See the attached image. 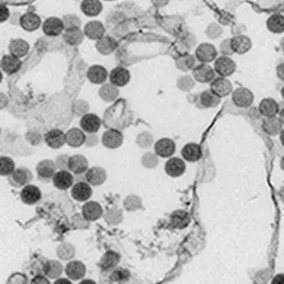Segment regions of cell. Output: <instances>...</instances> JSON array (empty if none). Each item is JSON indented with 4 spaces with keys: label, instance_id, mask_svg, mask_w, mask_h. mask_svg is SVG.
<instances>
[{
    "label": "cell",
    "instance_id": "obj_51",
    "mask_svg": "<svg viewBox=\"0 0 284 284\" xmlns=\"http://www.w3.org/2000/svg\"><path fill=\"white\" fill-rule=\"evenodd\" d=\"M60 283H62V284H70L72 282H70L68 279H64V278L58 279V280L55 282V284H60Z\"/></svg>",
    "mask_w": 284,
    "mask_h": 284
},
{
    "label": "cell",
    "instance_id": "obj_3",
    "mask_svg": "<svg viewBox=\"0 0 284 284\" xmlns=\"http://www.w3.org/2000/svg\"><path fill=\"white\" fill-rule=\"evenodd\" d=\"M192 75L195 81L198 83L207 84L211 83L212 80L215 78V70L208 63H201L193 67Z\"/></svg>",
    "mask_w": 284,
    "mask_h": 284
},
{
    "label": "cell",
    "instance_id": "obj_21",
    "mask_svg": "<svg viewBox=\"0 0 284 284\" xmlns=\"http://www.w3.org/2000/svg\"><path fill=\"white\" fill-rule=\"evenodd\" d=\"M86 181L92 186H99L107 180V173L103 168L92 167L86 171Z\"/></svg>",
    "mask_w": 284,
    "mask_h": 284
},
{
    "label": "cell",
    "instance_id": "obj_12",
    "mask_svg": "<svg viewBox=\"0 0 284 284\" xmlns=\"http://www.w3.org/2000/svg\"><path fill=\"white\" fill-rule=\"evenodd\" d=\"M22 66V61L20 58L10 54L5 55L2 60H0V67L4 70V72L8 75H14L18 73Z\"/></svg>",
    "mask_w": 284,
    "mask_h": 284
},
{
    "label": "cell",
    "instance_id": "obj_18",
    "mask_svg": "<svg viewBox=\"0 0 284 284\" xmlns=\"http://www.w3.org/2000/svg\"><path fill=\"white\" fill-rule=\"evenodd\" d=\"M108 70L106 69V67H104L103 65H92L89 67L88 72H87V77L88 80L95 85H100L104 84L107 80H108Z\"/></svg>",
    "mask_w": 284,
    "mask_h": 284
},
{
    "label": "cell",
    "instance_id": "obj_6",
    "mask_svg": "<svg viewBox=\"0 0 284 284\" xmlns=\"http://www.w3.org/2000/svg\"><path fill=\"white\" fill-rule=\"evenodd\" d=\"M213 93L216 94L218 97H226L230 95L233 91V85L230 80L224 77L214 78L211 82V89Z\"/></svg>",
    "mask_w": 284,
    "mask_h": 284
},
{
    "label": "cell",
    "instance_id": "obj_28",
    "mask_svg": "<svg viewBox=\"0 0 284 284\" xmlns=\"http://www.w3.org/2000/svg\"><path fill=\"white\" fill-rule=\"evenodd\" d=\"M20 25L26 31L31 32V31H35L36 29H38L40 27L42 20L38 15H36L34 13H27L21 17Z\"/></svg>",
    "mask_w": 284,
    "mask_h": 284
},
{
    "label": "cell",
    "instance_id": "obj_22",
    "mask_svg": "<svg viewBox=\"0 0 284 284\" xmlns=\"http://www.w3.org/2000/svg\"><path fill=\"white\" fill-rule=\"evenodd\" d=\"M65 274L69 279L74 281L82 279L86 274V267L83 262L79 260L70 261L65 267Z\"/></svg>",
    "mask_w": 284,
    "mask_h": 284
},
{
    "label": "cell",
    "instance_id": "obj_19",
    "mask_svg": "<svg viewBox=\"0 0 284 284\" xmlns=\"http://www.w3.org/2000/svg\"><path fill=\"white\" fill-rule=\"evenodd\" d=\"M83 131L88 133H95L102 126L100 118L95 114H85L80 121Z\"/></svg>",
    "mask_w": 284,
    "mask_h": 284
},
{
    "label": "cell",
    "instance_id": "obj_35",
    "mask_svg": "<svg viewBox=\"0 0 284 284\" xmlns=\"http://www.w3.org/2000/svg\"><path fill=\"white\" fill-rule=\"evenodd\" d=\"M29 44L22 38L13 39L9 46L10 53L18 58L26 56L29 52Z\"/></svg>",
    "mask_w": 284,
    "mask_h": 284
},
{
    "label": "cell",
    "instance_id": "obj_24",
    "mask_svg": "<svg viewBox=\"0 0 284 284\" xmlns=\"http://www.w3.org/2000/svg\"><path fill=\"white\" fill-rule=\"evenodd\" d=\"M72 196L77 201H87L92 196V189L90 184L86 182H79L72 188Z\"/></svg>",
    "mask_w": 284,
    "mask_h": 284
},
{
    "label": "cell",
    "instance_id": "obj_37",
    "mask_svg": "<svg viewBox=\"0 0 284 284\" xmlns=\"http://www.w3.org/2000/svg\"><path fill=\"white\" fill-rule=\"evenodd\" d=\"M262 128H263V130L268 134H270V135H276L278 132L282 131V128H283L282 120H280L276 116L269 117V118H267L263 121Z\"/></svg>",
    "mask_w": 284,
    "mask_h": 284
},
{
    "label": "cell",
    "instance_id": "obj_39",
    "mask_svg": "<svg viewBox=\"0 0 284 284\" xmlns=\"http://www.w3.org/2000/svg\"><path fill=\"white\" fill-rule=\"evenodd\" d=\"M119 95V90H118V87H116L115 85L113 84H105L100 90H99V96L105 100V102H108V103H111V102H114Z\"/></svg>",
    "mask_w": 284,
    "mask_h": 284
},
{
    "label": "cell",
    "instance_id": "obj_53",
    "mask_svg": "<svg viewBox=\"0 0 284 284\" xmlns=\"http://www.w3.org/2000/svg\"><path fill=\"white\" fill-rule=\"evenodd\" d=\"M0 132H2V129H0Z\"/></svg>",
    "mask_w": 284,
    "mask_h": 284
},
{
    "label": "cell",
    "instance_id": "obj_30",
    "mask_svg": "<svg viewBox=\"0 0 284 284\" xmlns=\"http://www.w3.org/2000/svg\"><path fill=\"white\" fill-rule=\"evenodd\" d=\"M258 111L261 116H265L266 118L276 116L279 112V105L277 102L273 98H263L259 106H258Z\"/></svg>",
    "mask_w": 284,
    "mask_h": 284
},
{
    "label": "cell",
    "instance_id": "obj_47",
    "mask_svg": "<svg viewBox=\"0 0 284 284\" xmlns=\"http://www.w3.org/2000/svg\"><path fill=\"white\" fill-rule=\"evenodd\" d=\"M10 18V10L4 6L0 5V23L6 22Z\"/></svg>",
    "mask_w": 284,
    "mask_h": 284
},
{
    "label": "cell",
    "instance_id": "obj_1",
    "mask_svg": "<svg viewBox=\"0 0 284 284\" xmlns=\"http://www.w3.org/2000/svg\"><path fill=\"white\" fill-rule=\"evenodd\" d=\"M33 179L31 171L25 167L15 169V171L9 176V182L16 188L24 187L29 184Z\"/></svg>",
    "mask_w": 284,
    "mask_h": 284
},
{
    "label": "cell",
    "instance_id": "obj_10",
    "mask_svg": "<svg viewBox=\"0 0 284 284\" xmlns=\"http://www.w3.org/2000/svg\"><path fill=\"white\" fill-rule=\"evenodd\" d=\"M102 143L109 149L119 148L123 143V134L119 130L109 129L103 134Z\"/></svg>",
    "mask_w": 284,
    "mask_h": 284
},
{
    "label": "cell",
    "instance_id": "obj_41",
    "mask_svg": "<svg viewBox=\"0 0 284 284\" xmlns=\"http://www.w3.org/2000/svg\"><path fill=\"white\" fill-rule=\"evenodd\" d=\"M16 169L14 160L8 156L0 157V176L9 177Z\"/></svg>",
    "mask_w": 284,
    "mask_h": 284
},
{
    "label": "cell",
    "instance_id": "obj_38",
    "mask_svg": "<svg viewBox=\"0 0 284 284\" xmlns=\"http://www.w3.org/2000/svg\"><path fill=\"white\" fill-rule=\"evenodd\" d=\"M199 104L204 108H215L220 104V97L213 93L211 90H206L199 95Z\"/></svg>",
    "mask_w": 284,
    "mask_h": 284
},
{
    "label": "cell",
    "instance_id": "obj_50",
    "mask_svg": "<svg viewBox=\"0 0 284 284\" xmlns=\"http://www.w3.org/2000/svg\"><path fill=\"white\" fill-rule=\"evenodd\" d=\"M8 104V98L5 94L0 93V109H3L4 107H6Z\"/></svg>",
    "mask_w": 284,
    "mask_h": 284
},
{
    "label": "cell",
    "instance_id": "obj_7",
    "mask_svg": "<svg viewBox=\"0 0 284 284\" xmlns=\"http://www.w3.org/2000/svg\"><path fill=\"white\" fill-rule=\"evenodd\" d=\"M111 84L116 87H124L130 81V73L124 66H117L109 74Z\"/></svg>",
    "mask_w": 284,
    "mask_h": 284
},
{
    "label": "cell",
    "instance_id": "obj_17",
    "mask_svg": "<svg viewBox=\"0 0 284 284\" xmlns=\"http://www.w3.org/2000/svg\"><path fill=\"white\" fill-rule=\"evenodd\" d=\"M103 208L97 201H88L82 208V215L88 221L98 220L103 216Z\"/></svg>",
    "mask_w": 284,
    "mask_h": 284
},
{
    "label": "cell",
    "instance_id": "obj_36",
    "mask_svg": "<svg viewBox=\"0 0 284 284\" xmlns=\"http://www.w3.org/2000/svg\"><path fill=\"white\" fill-rule=\"evenodd\" d=\"M267 28L273 33H283L284 31V18L280 14H274L270 16L266 22Z\"/></svg>",
    "mask_w": 284,
    "mask_h": 284
},
{
    "label": "cell",
    "instance_id": "obj_44",
    "mask_svg": "<svg viewBox=\"0 0 284 284\" xmlns=\"http://www.w3.org/2000/svg\"><path fill=\"white\" fill-rule=\"evenodd\" d=\"M176 64H177L179 69H182V70H184V72H187V70H189L193 67L194 59L191 55H186V56H183V57L179 58L176 61Z\"/></svg>",
    "mask_w": 284,
    "mask_h": 284
},
{
    "label": "cell",
    "instance_id": "obj_2",
    "mask_svg": "<svg viewBox=\"0 0 284 284\" xmlns=\"http://www.w3.org/2000/svg\"><path fill=\"white\" fill-rule=\"evenodd\" d=\"M214 70L220 77L227 78L232 76L236 72V62L229 56H221L214 60Z\"/></svg>",
    "mask_w": 284,
    "mask_h": 284
},
{
    "label": "cell",
    "instance_id": "obj_45",
    "mask_svg": "<svg viewBox=\"0 0 284 284\" xmlns=\"http://www.w3.org/2000/svg\"><path fill=\"white\" fill-rule=\"evenodd\" d=\"M206 35L212 39H214V38H217L221 35L222 33V28L221 26H219L218 24L216 23H212L210 24L207 29H206Z\"/></svg>",
    "mask_w": 284,
    "mask_h": 284
},
{
    "label": "cell",
    "instance_id": "obj_32",
    "mask_svg": "<svg viewBox=\"0 0 284 284\" xmlns=\"http://www.w3.org/2000/svg\"><path fill=\"white\" fill-rule=\"evenodd\" d=\"M81 11L87 17H96L103 11V4L99 0H83Z\"/></svg>",
    "mask_w": 284,
    "mask_h": 284
},
{
    "label": "cell",
    "instance_id": "obj_8",
    "mask_svg": "<svg viewBox=\"0 0 284 284\" xmlns=\"http://www.w3.org/2000/svg\"><path fill=\"white\" fill-rule=\"evenodd\" d=\"M154 150L157 156L163 158H168L173 156L174 153L176 152V144L173 139L164 137L156 141Z\"/></svg>",
    "mask_w": 284,
    "mask_h": 284
},
{
    "label": "cell",
    "instance_id": "obj_46",
    "mask_svg": "<svg viewBox=\"0 0 284 284\" xmlns=\"http://www.w3.org/2000/svg\"><path fill=\"white\" fill-rule=\"evenodd\" d=\"M220 51L224 54V56H229L232 55L234 52L231 48V44H230V39H225L221 44H220Z\"/></svg>",
    "mask_w": 284,
    "mask_h": 284
},
{
    "label": "cell",
    "instance_id": "obj_48",
    "mask_svg": "<svg viewBox=\"0 0 284 284\" xmlns=\"http://www.w3.org/2000/svg\"><path fill=\"white\" fill-rule=\"evenodd\" d=\"M151 3L157 8H164L170 3V0H151Z\"/></svg>",
    "mask_w": 284,
    "mask_h": 284
},
{
    "label": "cell",
    "instance_id": "obj_52",
    "mask_svg": "<svg viewBox=\"0 0 284 284\" xmlns=\"http://www.w3.org/2000/svg\"><path fill=\"white\" fill-rule=\"evenodd\" d=\"M3 79H4V76H3V73H2V72H0V83H2V81H3Z\"/></svg>",
    "mask_w": 284,
    "mask_h": 284
},
{
    "label": "cell",
    "instance_id": "obj_9",
    "mask_svg": "<svg viewBox=\"0 0 284 284\" xmlns=\"http://www.w3.org/2000/svg\"><path fill=\"white\" fill-rule=\"evenodd\" d=\"M43 31L47 36H59L64 31V25L61 19L50 17L43 23Z\"/></svg>",
    "mask_w": 284,
    "mask_h": 284
},
{
    "label": "cell",
    "instance_id": "obj_31",
    "mask_svg": "<svg viewBox=\"0 0 284 284\" xmlns=\"http://www.w3.org/2000/svg\"><path fill=\"white\" fill-rule=\"evenodd\" d=\"M191 221L189 213L184 210H177L171 215V224L175 229H185Z\"/></svg>",
    "mask_w": 284,
    "mask_h": 284
},
{
    "label": "cell",
    "instance_id": "obj_4",
    "mask_svg": "<svg viewBox=\"0 0 284 284\" xmlns=\"http://www.w3.org/2000/svg\"><path fill=\"white\" fill-rule=\"evenodd\" d=\"M195 57L201 63H210L217 58V50L212 44L202 43L196 48Z\"/></svg>",
    "mask_w": 284,
    "mask_h": 284
},
{
    "label": "cell",
    "instance_id": "obj_15",
    "mask_svg": "<svg viewBox=\"0 0 284 284\" xmlns=\"http://www.w3.org/2000/svg\"><path fill=\"white\" fill-rule=\"evenodd\" d=\"M230 44H231V48L233 50L234 53L243 55L246 54L247 52L250 51L251 47H252V43L251 39L243 34H238L235 35L232 39H230Z\"/></svg>",
    "mask_w": 284,
    "mask_h": 284
},
{
    "label": "cell",
    "instance_id": "obj_33",
    "mask_svg": "<svg viewBox=\"0 0 284 284\" xmlns=\"http://www.w3.org/2000/svg\"><path fill=\"white\" fill-rule=\"evenodd\" d=\"M84 32L80 28H69L65 29L63 33V39L66 44L70 46H79L84 40Z\"/></svg>",
    "mask_w": 284,
    "mask_h": 284
},
{
    "label": "cell",
    "instance_id": "obj_49",
    "mask_svg": "<svg viewBox=\"0 0 284 284\" xmlns=\"http://www.w3.org/2000/svg\"><path fill=\"white\" fill-rule=\"evenodd\" d=\"M31 283H49L48 279L45 278L44 276L42 275H36L32 280H31Z\"/></svg>",
    "mask_w": 284,
    "mask_h": 284
},
{
    "label": "cell",
    "instance_id": "obj_26",
    "mask_svg": "<svg viewBox=\"0 0 284 284\" xmlns=\"http://www.w3.org/2000/svg\"><path fill=\"white\" fill-rule=\"evenodd\" d=\"M65 138H66V144L68 146L73 148H78L85 143L86 135L83 132V130L79 128H72L66 132Z\"/></svg>",
    "mask_w": 284,
    "mask_h": 284
},
{
    "label": "cell",
    "instance_id": "obj_27",
    "mask_svg": "<svg viewBox=\"0 0 284 284\" xmlns=\"http://www.w3.org/2000/svg\"><path fill=\"white\" fill-rule=\"evenodd\" d=\"M105 26L99 21H90L84 26V35L90 39L97 40L105 35Z\"/></svg>",
    "mask_w": 284,
    "mask_h": 284
},
{
    "label": "cell",
    "instance_id": "obj_29",
    "mask_svg": "<svg viewBox=\"0 0 284 284\" xmlns=\"http://www.w3.org/2000/svg\"><path fill=\"white\" fill-rule=\"evenodd\" d=\"M96 49L103 55H110L117 49V42L110 35H103L96 42Z\"/></svg>",
    "mask_w": 284,
    "mask_h": 284
},
{
    "label": "cell",
    "instance_id": "obj_11",
    "mask_svg": "<svg viewBox=\"0 0 284 284\" xmlns=\"http://www.w3.org/2000/svg\"><path fill=\"white\" fill-rule=\"evenodd\" d=\"M52 179H53L54 186L60 190H66L72 187L74 184L73 174L68 171H65V170L56 172Z\"/></svg>",
    "mask_w": 284,
    "mask_h": 284
},
{
    "label": "cell",
    "instance_id": "obj_43",
    "mask_svg": "<svg viewBox=\"0 0 284 284\" xmlns=\"http://www.w3.org/2000/svg\"><path fill=\"white\" fill-rule=\"evenodd\" d=\"M64 29H69V28H80L81 27V20L77 15H65L62 19Z\"/></svg>",
    "mask_w": 284,
    "mask_h": 284
},
{
    "label": "cell",
    "instance_id": "obj_23",
    "mask_svg": "<svg viewBox=\"0 0 284 284\" xmlns=\"http://www.w3.org/2000/svg\"><path fill=\"white\" fill-rule=\"evenodd\" d=\"M165 170L166 173L174 178L180 177L185 173L186 170V165L184 163V160H182L181 158L178 157H174V158H170L166 166H165Z\"/></svg>",
    "mask_w": 284,
    "mask_h": 284
},
{
    "label": "cell",
    "instance_id": "obj_25",
    "mask_svg": "<svg viewBox=\"0 0 284 284\" xmlns=\"http://www.w3.org/2000/svg\"><path fill=\"white\" fill-rule=\"evenodd\" d=\"M181 155L185 160L189 163H196L202 157V150L198 144L188 143L183 147Z\"/></svg>",
    "mask_w": 284,
    "mask_h": 284
},
{
    "label": "cell",
    "instance_id": "obj_42",
    "mask_svg": "<svg viewBox=\"0 0 284 284\" xmlns=\"http://www.w3.org/2000/svg\"><path fill=\"white\" fill-rule=\"evenodd\" d=\"M129 279H130L129 271L126 269H122V268H118V269L115 268L111 272V275H110L111 282L124 283V282H127Z\"/></svg>",
    "mask_w": 284,
    "mask_h": 284
},
{
    "label": "cell",
    "instance_id": "obj_16",
    "mask_svg": "<svg viewBox=\"0 0 284 284\" xmlns=\"http://www.w3.org/2000/svg\"><path fill=\"white\" fill-rule=\"evenodd\" d=\"M36 173L39 180L48 182L56 173V165L51 159H44L36 166Z\"/></svg>",
    "mask_w": 284,
    "mask_h": 284
},
{
    "label": "cell",
    "instance_id": "obj_34",
    "mask_svg": "<svg viewBox=\"0 0 284 284\" xmlns=\"http://www.w3.org/2000/svg\"><path fill=\"white\" fill-rule=\"evenodd\" d=\"M120 261V256L114 251H108L99 262V268L103 272H112Z\"/></svg>",
    "mask_w": 284,
    "mask_h": 284
},
{
    "label": "cell",
    "instance_id": "obj_14",
    "mask_svg": "<svg viewBox=\"0 0 284 284\" xmlns=\"http://www.w3.org/2000/svg\"><path fill=\"white\" fill-rule=\"evenodd\" d=\"M88 160L85 156L77 154L73 155L67 159V168L68 170L74 173L75 175H82L85 174L88 170Z\"/></svg>",
    "mask_w": 284,
    "mask_h": 284
},
{
    "label": "cell",
    "instance_id": "obj_20",
    "mask_svg": "<svg viewBox=\"0 0 284 284\" xmlns=\"http://www.w3.org/2000/svg\"><path fill=\"white\" fill-rule=\"evenodd\" d=\"M21 199L26 205H34L42 198V191L37 186L27 184L21 191Z\"/></svg>",
    "mask_w": 284,
    "mask_h": 284
},
{
    "label": "cell",
    "instance_id": "obj_5",
    "mask_svg": "<svg viewBox=\"0 0 284 284\" xmlns=\"http://www.w3.org/2000/svg\"><path fill=\"white\" fill-rule=\"evenodd\" d=\"M253 99H254L253 93L245 87L236 89L235 91H233V94H232V100L234 105L237 106L238 108L250 107L253 103Z\"/></svg>",
    "mask_w": 284,
    "mask_h": 284
},
{
    "label": "cell",
    "instance_id": "obj_40",
    "mask_svg": "<svg viewBox=\"0 0 284 284\" xmlns=\"http://www.w3.org/2000/svg\"><path fill=\"white\" fill-rule=\"evenodd\" d=\"M62 265L56 260L47 261L44 266V274L50 279H55L62 274Z\"/></svg>",
    "mask_w": 284,
    "mask_h": 284
},
{
    "label": "cell",
    "instance_id": "obj_13",
    "mask_svg": "<svg viewBox=\"0 0 284 284\" xmlns=\"http://www.w3.org/2000/svg\"><path fill=\"white\" fill-rule=\"evenodd\" d=\"M46 144L52 149H59L65 143V133L60 129H51L45 134Z\"/></svg>",
    "mask_w": 284,
    "mask_h": 284
}]
</instances>
